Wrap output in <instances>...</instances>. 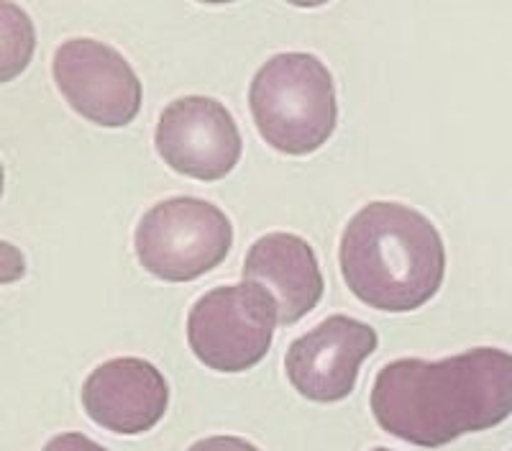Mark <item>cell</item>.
Wrapping results in <instances>:
<instances>
[{
    "mask_svg": "<svg viewBox=\"0 0 512 451\" xmlns=\"http://www.w3.org/2000/svg\"><path fill=\"white\" fill-rule=\"evenodd\" d=\"M369 408L384 434L441 449L512 413V354L474 346L456 357L395 359L374 375Z\"/></svg>",
    "mask_w": 512,
    "mask_h": 451,
    "instance_id": "cell-1",
    "label": "cell"
},
{
    "mask_svg": "<svg viewBox=\"0 0 512 451\" xmlns=\"http://www.w3.org/2000/svg\"><path fill=\"white\" fill-rule=\"evenodd\" d=\"M338 264L354 298L382 313H413L436 298L446 246L428 216L395 200H374L346 223Z\"/></svg>",
    "mask_w": 512,
    "mask_h": 451,
    "instance_id": "cell-2",
    "label": "cell"
},
{
    "mask_svg": "<svg viewBox=\"0 0 512 451\" xmlns=\"http://www.w3.org/2000/svg\"><path fill=\"white\" fill-rule=\"evenodd\" d=\"M249 111L269 147L310 157L336 131V82L315 54H274L251 77Z\"/></svg>",
    "mask_w": 512,
    "mask_h": 451,
    "instance_id": "cell-3",
    "label": "cell"
},
{
    "mask_svg": "<svg viewBox=\"0 0 512 451\" xmlns=\"http://www.w3.org/2000/svg\"><path fill=\"white\" fill-rule=\"evenodd\" d=\"M134 246L149 275L164 282H192L226 262L233 226L218 205L177 195L141 216Z\"/></svg>",
    "mask_w": 512,
    "mask_h": 451,
    "instance_id": "cell-4",
    "label": "cell"
},
{
    "mask_svg": "<svg viewBox=\"0 0 512 451\" xmlns=\"http://www.w3.org/2000/svg\"><path fill=\"white\" fill-rule=\"evenodd\" d=\"M280 323L277 300L256 282L213 287L187 313V344L208 369L239 375L269 354Z\"/></svg>",
    "mask_w": 512,
    "mask_h": 451,
    "instance_id": "cell-5",
    "label": "cell"
},
{
    "mask_svg": "<svg viewBox=\"0 0 512 451\" xmlns=\"http://www.w3.org/2000/svg\"><path fill=\"white\" fill-rule=\"evenodd\" d=\"M52 75L72 111L100 129H123L141 111V80L131 62L105 41L77 36L54 52Z\"/></svg>",
    "mask_w": 512,
    "mask_h": 451,
    "instance_id": "cell-6",
    "label": "cell"
},
{
    "mask_svg": "<svg viewBox=\"0 0 512 451\" xmlns=\"http://www.w3.org/2000/svg\"><path fill=\"white\" fill-rule=\"evenodd\" d=\"M154 144L169 170L200 182L228 177L244 154L231 111L208 95H185L164 106Z\"/></svg>",
    "mask_w": 512,
    "mask_h": 451,
    "instance_id": "cell-7",
    "label": "cell"
},
{
    "mask_svg": "<svg viewBox=\"0 0 512 451\" xmlns=\"http://www.w3.org/2000/svg\"><path fill=\"white\" fill-rule=\"evenodd\" d=\"M379 346L369 323L351 316H328L295 339L285 354V375L297 395L313 403H338L354 393L361 364Z\"/></svg>",
    "mask_w": 512,
    "mask_h": 451,
    "instance_id": "cell-8",
    "label": "cell"
},
{
    "mask_svg": "<svg viewBox=\"0 0 512 451\" xmlns=\"http://www.w3.org/2000/svg\"><path fill=\"white\" fill-rule=\"evenodd\" d=\"M82 408L93 423L118 436L152 431L169 408L164 375L141 357H116L98 364L82 382Z\"/></svg>",
    "mask_w": 512,
    "mask_h": 451,
    "instance_id": "cell-9",
    "label": "cell"
},
{
    "mask_svg": "<svg viewBox=\"0 0 512 451\" xmlns=\"http://www.w3.org/2000/svg\"><path fill=\"white\" fill-rule=\"evenodd\" d=\"M241 272L246 282L267 287L274 295L282 326L310 316L326 293V280L310 241L287 231L259 236L249 246Z\"/></svg>",
    "mask_w": 512,
    "mask_h": 451,
    "instance_id": "cell-10",
    "label": "cell"
},
{
    "mask_svg": "<svg viewBox=\"0 0 512 451\" xmlns=\"http://www.w3.org/2000/svg\"><path fill=\"white\" fill-rule=\"evenodd\" d=\"M187 451H262L251 441L241 439V436H208L190 446Z\"/></svg>",
    "mask_w": 512,
    "mask_h": 451,
    "instance_id": "cell-11",
    "label": "cell"
},
{
    "mask_svg": "<svg viewBox=\"0 0 512 451\" xmlns=\"http://www.w3.org/2000/svg\"><path fill=\"white\" fill-rule=\"evenodd\" d=\"M41 451H108L105 446H100L98 441L88 439L85 434H77V431H67V434L54 436L52 441H47V446Z\"/></svg>",
    "mask_w": 512,
    "mask_h": 451,
    "instance_id": "cell-12",
    "label": "cell"
},
{
    "mask_svg": "<svg viewBox=\"0 0 512 451\" xmlns=\"http://www.w3.org/2000/svg\"><path fill=\"white\" fill-rule=\"evenodd\" d=\"M372 451H390V449H372Z\"/></svg>",
    "mask_w": 512,
    "mask_h": 451,
    "instance_id": "cell-13",
    "label": "cell"
}]
</instances>
